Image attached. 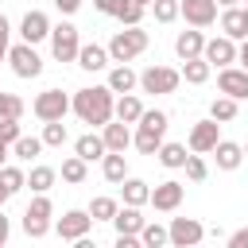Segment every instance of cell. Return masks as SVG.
Returning a JSON list of instances; mask_svg holds the SVG:
<instances>
[{
    "label": "cell",
    "instance_id": "1",
    "mask_svg": "<svg viewBox=\"0 0 248 248\" xmlns=\"http://www.w3.org/2000/svg\"><path fill=\"white\" fill-rule=\"evenodd\" d=\"M70 108H74V116H78L81 124L105 128V124H112V116H116V97H112L108 85H89V89H78V93H74Z\"/></svg>",
    "mask_w": 248,
    "mask_h": 248
},
{
    "label": "cell",
    "instance_id": "2",
    "mask_svg": "<svg viewBox=\"0 0 248 248\" xmlns=\"http://www.w3.org/2000/svg\"><path fill=\"white\" fill-rule=\"evenodd\" d=\"M147 43H151V35H147L143 27H124V31H116V35L108 39V58L120 62V66H128L132 58H140V54L147 50Z\"/></svg>",
    "mask_w": 248,
    "mask_h": 248
},
{
    "label": "cell",
    "instance_id": "3",
    "mask_svg": "<svg viewBox=\"0 0 248 248\" xmlns=\"http://www.w3.org/2000/svg\"><path fill=\"white\" fill-rule=\"evenodd\" d=\"M50 54L58 62H78V54H81V31L70 19H62V23L50 27Z\"/></svg>",
    "mask_w": 248,
    "mask_h": 248
},
{
    "label": "cell",
    "instance_id": "4",
    "mask_svg": "<svg viewBox=\"0 0 248 248\" xmlns=\"http://www.w3.org/2000/svg\"><path fill=\"white\" fill-rule=\"evenodd\" d=\"M50 213H54L50 198H46V194H39V198H35V202L23 209V232H27L31 240L46 236V232H50Z\"/></svg>",
    "mask_w": 248,
    "mask_h": 248
},
{
    "label": "cell",
    "instance_id": "5",
    "mask_svg": "<svg viewBox=\"0 0 248 248\" xmlns=\"http://www.w3.org/2000/svg\"><path fill=\"white\" fill-rule=\"evenodd\" d=\"M178 81H182V74H178V70H170V66H147V70L140 74V89H143V93H155V97L174 93V89H178Z\"/></svg>",
    "mask_w": 248,
    "mask_h": 248
},
{
    "label": "cell",
    "instance_id": "6",
    "mask_svg": "<svg viewBox=\"0 0 248 248\" xmlns=\"http://www.w3.org/2000/svg\"><path fill=\"white\" fill-rule=\"evenodd\" d=\"M31 108H35V116H39L43 124H54V120H62V116L70 112V97H66L62 89H43Z\"/></svg>",
    "mask_w": 248,
    "mask_h": 248
},
{
    "label": "cell",
    "instance_id": "7",
    "mask_svg": "<svg viewBox=\"0 0 248 248\" xmlns=\"http://www.w3.org/2000/svg\"><path fill=\"white\" fill-rule=\"evenodd\" d=\"M167 232H170V248H194V244H202L205 225L198 217H174L167 225Z\"/></svg>",
    "mask_w": 248,
    "mask_h": 248
},
{
    "label": "cell",
    "instance_id": "8",
    "mask_svg": "<svg viewBox=\"0 0 248 248\" xmlns=\"http://www.w3.org/2000/svg\"><path fill=\"white\" fill-rule=\"evenodd\" d=\"M8 62H12V74H16V78H39V74H43V58H39V50L27 46V43H16V46L8 50Z\"/></svg>",
    "mask_w": 248,
    "mask_h": 248
},
{
    "label": "cell",
    "instance_id": "9",
    "mask_svg": "<svg viewBox=\"0 0 248 248\" xmlns=\"http://www.w3.org/2000/svg\"><path fill=\"white\" fill-rule=\"evenodd\" d=\"M89 229H93V217L85 209H66L58 217V225H54V232L62 240H81V236H89Z\"/></svg>",
    "mask_w": 248,
    "mask_h": 248
},
{
    "label": "cell",
    "instance_id": "10",
    "mask_svg": "<svg viewBox=\"0 0 248 248\" xmlns=\"http://www.w3.org/2000/svg\"><path fill=\"white\" fill-rule=\"evenodd\" d=\"M221 124L217 120H198L194 128H190V155H209L217 143H221V132H217Z\"/></svg>",
    "mask_w": 248,
    "mask_h": 248
},
{
    "label": "cell",
    "instance_id": "11",
    "mask_svg": "<svg viewBox=\"0 0 248 248\" xmlns=\"http://www.w3.org/2000/svg\"><path fill=\"white\" fill-rule=\"evenodd\" d=\"M182 198H186V186L174 182V178H167V182H159V186L151 190V205H155L159 213H174V209L182 205Z\"/></svg>",
    "mask_w": 248,
    "mask_h": 248
},
{
    "label": "cell",
    "instance_id": "12",
    "mask_svg": "<svg viewBox=\"0 0 248 248\" xmlns=\"http://www.w3.org/2000/svg\"><path fill=\"white\" fill-rule=\"evenodd\" d=\"M217 89H221V97L244 101V97H248V70H240V66L221 70V74H217Z\"/></svg>",
    "mask_w": 248,
    "mask_h": 248
},
{
    "label": "cell",
    "instance_id": "13",
    "mask_svg": "<svg viewBox=\"0 0 248 248\" xmlns=\"http://www.w3.org/2000/svg\"><path fill=\"white\" fill-rule=\"evenodd\" d=\"M178 4H182V19L198 31L217 19V0H178Z\"/></svg>",
    "mask_w": 248,
    "mask_h": 248
},
{
    "label": "cell",
    "instance_id": "14",
    "mask_svg": "<svg viewBox=\"0 0 248 248\" xmlns=\"http://www.w3.org/2000/svg\"><path fill=\"white\" fill-rule=\"evenodd\" d=\"M19 35H23V43L27 46H35V43H43V39H50V19H46V12H27L23 19H19Z\"/></svg>",
    "mask_w": 248,
    "mask_h": 248
},
{
    "label": "cell",
    "instance_id": "15",
    "mask_svg": "<svg viewBox=\"0 0 248 248\" xmlns=\"http://www.w3.org/2000/svg\"><path fill=\"white\" fill-rule=\"evenodd\" d=\"M236 50H240V46H236L232 39H225V35H221V39H205V54H202V58H205L209 66L229 70V66L236 62Z\"/></svg>",
    "mask_w": 248,
    "mask_h": 248
},
{
    "label": "cell",
    "instance_id": "16",
    "mask_svg": "<svg viewBox=\"0 0 248 248\" xmlns=\"http://www.w3.org/2000/svg\"><path fill=\"white\" fill-rule=\"evenodd\" d=\"M174 54L182 58V62H194V58H202L205 54V35L194 27V31H178V39H174Z\"/></svg>",
    "mask_w": 248,
    "mask_h": 248
},
{
    "label": "cell",
    "instance_id": "17",
    "mask_svg": "<svg viewBox=\"0 0 248 248\" xmlns=\"http://www.w3.org/2000/svg\"><path fill=\"white\" fill-rule=\"evenodd\" d=\"M163 136H167V128L140 124V128H136V136H132V143H136V151H140V155H159V147H163Z\"/></svg>",
    "mask_w": 248,
    "mask_h": 248
},
{
    "label": "cell",
    "instance_id": "18",
    "mask_svg": "<svg viewBox=\"0 0 248 248\" xmlns=\"http://www.w3.org/2000/svg\"><path fill=\"white\" fill-rule=\"evenodd\" d=\"M112 225H116V236H140L143 225H147V217H143L136 205H124V209L112 217Z\"/></svg>",
    "mask_w": 248,
    "mask_h": 248
},
{
    "label": "cell",
    "instance_id": "19",
    "mask_svg": "<svg viewBox=\"0 0 248 248\" xmlns=\"http://www.w3.org/2000/svg\"><path fill=\"white\" fill-rule=\"evenodd\" d=\"M221 31H225V39H248V16H244V8H225L221 12Z\"/></svg>",
    "mask_w": 248,
    "mask_h": 248
},
{
    "label": "cell",
    "instance_id": "20",
    "mask_svg": "<svg viewBox=\"0 0 248 248\" xmlns=\"http://www.w3.org/2000/svg\"><path fill=\"white\" fill-rule=\"evenodd\" d=\"M112 58H108V46H97V43H81V54H78V66L81 70H105Z\"/></svg>",
    "mask_w": 248,
    "mask_h": 248
},
{
    "label": "cell",
    "instance_id": "21",
    "mask_svg": "<svg viewBox=\"0 0 248 248\" xmlns=\"http://www.w3.org/2000/svg\"><path fill=\"white\" fill-rule=\"evenodd\" d=\"M101 140H105V147H108L112 155H124V147L132 143V132H128V124L116 120V124H105V128H101Z\"/></svg>",
    "mask_w": 248,
    "mask_h": 248
},
{
    "label": "cell",
    "instance_id": "22",
    "mask_svg": "<svg viewBox=\"0 0 248 248\" xmlns=\"http://www.w3.org/2000/svg\"><path fill=\"white\" fill-rule=\"evenodd\" d=\"M74 155H78V159H85V163H93V159H105V155H108V147H105V140H101V136L85 132V136H78Z\"/></svg>",
    "mask_w": 248,
    "mask_h": 248
},
{
    "label": "cell",
    "instance_id": "23",
    "mask_svg": "<svg viewBox=\"0 0 248 248\" xmlns=\"http://www.w3.org/2000/svg\"><path fill=\"white\" fill-rule=\"evenodd\" d=\"M136 85H140V74H136L132 66H112V70H108V89H112V93L124 97V93H132Z\"/></svg>",
    "mask_w": 248,
    "mask_h": 248
},
{
    "label": "cell",
    "instance_id": "24",
    "mask_svg": "<svg viewBox=\"0 0 248 248\" xmlns=\"http://www.w3.org/2000/svg\"><path fill=\"white\" fill-rule=\"evenodd\" d=\"M147 108H143V101L136 97V93H124V97H116V120L120 124H140V116H143Z\"/></svg>",
    "mask_w": 248,
    "mask_h": 248
},
{
    "label": "cell",
    "instance_id": "25",
    "mask_svg": "<svg viewBox=\"0 0 248 248\" xmlns=\"http://www.w3.org/2000/svg\"><path fill=\"white\" fill-rule=\"evenodd\" d=\"M213 155H217V167H221V170H236V167L244 163V147L232 143V140H221V143L213 147Z\"/></svg>",
    "mask_w": 248,
    "mask_h": 248
},
{
    "label": "cell",
    "instance_id": "26",
    "mask_svg": "<svg viewBox=\"0 0 248 248\" xmlns=\"http://www.w3.org/2000/svg\"><path fill=\"white\" fill-rule=\"evenodd\" d=\"M120 194H124V205H136V209L151 202V186L143 178H124L120 182Z\"/></svg>",
    "mask_w": 248,
    "mask_h": 248
},
{
    "label": "cell",
    "instance_id": "27",
    "mask_svg": "<svg viewBox=\"0 0 248 248\" xmlns=\"http://www.w3.org/2000/svg\"><path fill=\"white\" fill-rule=\"evenodd\" d=\"M54 178H58V170H54V167H46V163H39V167H31L27 186H31L35 194H46V190L54 186Z\"/></svg>",
    "mask_w": 248,
    "mask_h": 248
},
{
    "label": "cell",
    "instance_id": "28",
    "mask_svg": "<svg viewBox=\"0 0 248 248\" xmlns=\"http://www.w3.org/2000/svg\"><path fill=\"white\" fill-rule=\"evenodd\" d=\"M236 112H240V101H232V97H217V101L209 105V120H217V124L236 120Z\"/></svg>",
    "mask_w": 248,
    "mask_h": 248
},
{
    "label": "cell",
    "instance_id": "29",
    "mask_svg": "<svg viewBox=\"0 0 248 248\" xmlns=\"http://www.w3.org/2000/svg\"><path fill=\"white\" fill-rule=\"evenodd\" d=\"M186 143H163L159 147V163L167 167V170H178V167H186Z\"/></svg>",
    "mask_w": 248,
    "mask_h": 248
},
{
    "label": "cell",
    "instance_id": "30",
    "mask_svg": "<svg viewBox=\"0 0 248 248\" xmlns=\"http://www.w3.org/2000/svg\"><path fill=\"white\" fill-rule=\"evenodd\" d=\"M101 174H105L108 182H116V186H120V182L128 178V163H124V155H112V151H108V155L101 159Z\"/></svg>",
    "mask_w": 248,
    "mask_h": 248
},
{
    "label": "cell",
    "instance_id": "31",
    "mask_svg": "<svg viewBox=\"0 0 248 248\" xmlns=\"http://www.w3.org/2000/svg\"><path fill=\"white\" fill-rule=\"evenodd\" d=\"M85 174H89V163H85V159H78V155L62 159V182H70V186H81V182H85Z\"/></svg>",
    "mask_w": 248,
    "mask_h": 248
},
{
    "label": "cell",
    "instance_id": "32",
    "mask_svg": "<svg viewBox=\"0 0 248 248\" xmlns=\"http://www.w3.org/2000/svg\"><path fill=\"white\" fill-rule=\"evenodd\" d=\"M93 221H112L116 213H120V205H116V198H108V194H101V198H93L89 202V209H85Z\"/></svg>",
    "mask_w": 248,
    "mask_h": 248
},
{
    "label": "cell",
    "instance_id": "33",
    "mask_svg": "<svg viewBox=\"0 0 248 248\" xmlns=\"http://www.w3.org/2000/svg\"><path fill=\"white\" fill-rule=\"evenodd\" d=\"M209 70H213V66H209L205 58H194V62H182L178 74H182L190 85H202V81H209Z\"/></svg>",
    "mask_w": 248,
    "mask_h": 248
},
{
    "label": "cell",
    "instance_id": "34",
    "mask_svg": "<svg viewBox=\"0 0 248 248\" xmlns=\"http://www.w3.org/2000/svg\"><path fill=\"white\" fill-rule=\"evenodd\" d=\"M39 151H43V140H39V136H19V140L12 143V155L23 159V163H31Z\"/></svg>",
    "mask_w": 248,
    "mask_h": 248
},
{
    "label": "cell",
    "instance_id": "35",
    "mask_svg": "<svg viewBox=\"0 0 248 248\" xmlns=\"http://www.w3.org/2000/svg\"><path fill=\"white\" fill-rule=\"evenodd\" d=\"M140 240H143V248H167V244H170V232H167L163 225L147 221V225H143V232H140Z\"/></svg>",
    "mask_w": 248,
    "mask_h": 248
},
{
    "label": "cell",
    "instance_id": "36",
    "mask_svg": "<svg viewBox=\"0 0 248 248\" xmlns=\"http://www.w3.org/2000/svg\"><path fill=\"white\" fill-rule=\"evenodd\" d=\"M43 147H62L66 140H70V132H66V124L62 120H54V124H43Z\"/></svg>",
    "mask_w": 248,
    "mask_h": 248
},
{
    "label": "cell",
    "instance_id": "37",
    "mask_svg": "<svg viewBox=\"0 0 248 248\" xmlns=\"http://www.w3.org/2000/svg\"><path fill=\"white\" fill-rule=\"evenodd\" d=\"M151 12H155V23H174V19L182 16V4H178V0H155Z\"/></svg>",
    "mask_w": 248,
    "mask_h": 248
},
{
    "label": "cell",
    "instance_id": "38",
    "mask_svg": "<svg viewBox=\"0 0 248 248\" xmlns=\"http://www.w3.org/2000/svg\"><path fill=\"white\" fill-rule=\"evenodd\" d=\"M0 182H4L8 194H19V190L27 186V174H23L19 167H0Z\"/></svg>",
    "mask_w": 248,
    "mask_h": 248
},
{
    "label": "cell",
    "instance_id": "39",
    "mask_svg": "<svg viewBox=\"0 0 248 248\" xmlns=\"http://www.w3.org/2000/svg\"><path fill=\"white\" fill-rule=\"evenodd\" d=\"M23 116V101L16 93H4L0 89V120H19Z\"/></svg>",
    "mask_w": 248,
    "mask_h": 248
},
{
    "label": "cell",
    "instance_id": "40",
    "mask_svg": "<svg viewBox=\"0 0 248 248\" xmlns=\"http://www.w3.org/2000/svg\"><path fill=\"white\" fill-rule=\"evenodd\" d=\"M116 19H120L124 27H140V19H143V8H140V4H132V0H124V8L116 12Z\"/></svg>",
    "mask_w": 248,
    "mask_h": 248
},
{
    "label": "cell",
    "instance_id": "41",
    "mask_svg": "<svg viewBox=\"0 0 248 248\" xmlns=\"http://www.w3.org/2000/svg\"><path fill=\"white\" fill-rule=\"evenodd\" d=\"M182 170H186V178H190V182H205V174H209V167H205V159H202V155H190Z\"/></svg>",
    "mask_w": 248,
    "mask_h": 248
},
{
    "label": "cell",
    "instance_id": "42",
    "mask_svg": "<svg viewBox=\"0 0 248 248\" xmlns=\"http://www.w3.org/2000/svg\"><path fill=\"white\" fill-rule=\"evenodd\" d=\"M23 132H19V120H0V140L4 143H16Z\"/></svg>",
    "mask_w": 248,
    "mask_h": 248
},
{
    "label": "cell",
    "instance_id": "43",
    "mask_svg": "<svg viewBox=\"0 0 248 248\" xmlns=\"http://www.w3.org/2000/svg\"><path fill=\"white\" fill-rule=\"evenodd\" d=\"M93 8H97V12H105V16H116V12L124 8V0H93Z\"/></svg>",
    "mask_w": 248,
    "mask_h": 248
},
{
    "label": "cell",
    "instance_id": "44",
    "mask_svg": "<svg viewBox=\"0 0 248 248\" xmlns=\"http://www.w3.org/2000/svg\"><path fill=\"white\" fill-rule=\"evenodd\" d=\"M225 248H248V229H236L232 236H229V244Z\"/></svg>",
    "mask_w": 248,
    "mask_h": 248
},
{
    "label": "cell",
    "instance_id": "45",
    "mask_svg": "<svg viewBox=\"0 0 248 248\" xmlns=\"http://www.w3.org/2000/svg\"><path fill=\"white\" fill-rule=\"evenodd\" d=\"M54 8H58L62 16H74V12L81 8V0H54Z\"/></svg>",
    "mask_w": 248,
    "mask_h": 248
},
{
    "label": "cell",
    "instance_id": "46",
    "mask_svg": "<svg viewBox=\"0 0 248 248\" xmlns=\"http://www.w3.org/2000/svg\"><path fill=\"white\" fill-rule=\"evenodd\" d=\"M8 232H12V221H8L4 209H0V248H8Z\"/></svg>",
    "mask_w": 248,
    "mask_h": 248
},
{
    "label": "cell",
    "instance_id": "47",
    "mask_svg": "<svg viewBox=\"0 0 248 248\" xmlns=\"http://www.w3.org/2000/svg\"><path fill=\"white\" fill-rule=\"evenodd\" d=\"M116 248H143L140 236H116Z\"/></svg>",
    "mask_w": 248,
    "mask_h": 248
},
{
    "label": "cell",
    "instance_id": "48",
    "mask_svg": "<svg viewBox=\"0 0 248 248\" xmlns=\"http://www.w3.org/2000/svg\"><path fill=\"white\" fill-rule=\"evenodd\" d=\"M236 62H240V70H248V39L240 43V50H236Z\"/></svg>",
    "mask_w": 248,
    "mask_h": 248
},
{
    "label": "cell",
    "instance_id": "49",
    "mask_svg": "<svg viewBox=\"0 0 248 248\" xmlns=\"http://www.w3.org/2000/svg\"><path fill=\"white\" fill-rule=\"evenodd\" d=\"M8 31H12V23L0 16V43H4V46H8Z\"/></svg>",
    "mask_w": 248,
    "mask_h": 248
},
{
    "label": "cell",
    "instance_id": "50",
    "mask_svg": "<svg viewBox=\"0 0 248 248\" xmlns=\"http://www.w3.org/2000/svg\"><path fill=\"white\" fill-rule=\"evenodd\" d=\"M8 155H12V143L0 140V167H8Z\"/></svg>",
    "mask_w": 248,
    "mask_h": 248
},
{
    "label": "cell",
    "instance_id": "51",
    "mask_svg": "<svg viewBox=\"0 0 248 248\" xmlns=\"http://www.w3.org/2000/svg\"><path fill=\"white\" fill-rule=\"evenodd\" d=\"M74 248H97V240H89V236H81V240H74Z\"/></svg>",
    "mask_w": 248,
    "mask_h": 248
},
{
    "label": "cell",
    "instance_id": "52",
    "mask_svg": "<svg viewBox=\"0 0 248 248\" xmlns=\"http://www.w3.org/2000/svg\"><path fill=\"white\" fill-rule=\"evenodd\" d=\"M8 198H12V194H8V190H4V182H0V209H4V202H8Z\"/></svg>",
    "mask_w": 248,
    "mask_h": 248
},
{
    "label": "cell",
    "instance_id": "53",
    "mask_svg": "<svg viewBox=\"0 0 248 248\" xmlns=\"http://www.w3.org/2000/svg\"><path fill=\"white\" fill-rule=\"evenodd\" d=\"M217 4H221V8H236L240 0H217Z\"/></svg>",
    "mask_w": 248,
    "mask_h": 248
},
{
    "label": "cell",
    "instance_id": "54",
    "mask_svg": "<svg viewBox=\"0 0 248 248\" xmlns=\"http://www.w3.org/2000/svg\"><path fill=\"white\" fill-rule=\"evenodd\" d=\"M132 4H140V8H151V4H155V0H132Z\"/></svg>",
    "mask_w": 248,
    "mask_h": 248
},
{
    "label": "cell",
    "instance_id": "55",
    "mask_svg": "<svg viewBox=\"0 0 248 248\" xmlns=\"http://www.w3.org/2000/svg\"><path fill=\"white\" fill-rule=\"evenodd\" d=\"M8 50H12V46H4V43H0V62H4V58H8Z\"/></svg>",
    "mask_w": 248,
    "mask_h": 248
},
{
    "label": "cell",
    "instance_id": "56",
    "mask_svg": "<svg viewBox=\"0 0 248 248\" xmlns=\"http://www.w3.org/2000/svg\"><path fill=\"white\" fill-rule=\"evenodd\" d=\"M244 155H248V147H244Z\"/></svg>",
    "mask_w": 248,
    "mask_h": 248
},
{
    "label": "cell",
    "instance_id": "57",
    "mask_svg": "<svg viewBox=\"0 0 248 248\" xmlns=\"http://www.w3.org/2000/svg\"><path fill=\"white\" fill-rule=\"evenodd\" d=\"M244 16H248V8H244Z\"/></svg>",
    "mask_w": 248,
    "mask_h": 248
}]
</instances>
